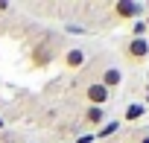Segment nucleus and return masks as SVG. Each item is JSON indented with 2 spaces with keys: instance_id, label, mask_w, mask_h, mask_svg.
I'll use <instances>...</instances> for the list:
<instances>
[{
  "instance_id": "1a4fd4ad",
  "label": "nucleus",
  "mask_w": 149,
  "mask_h": 143,
  "mask_svg": "<svg viewBox=\"0 0 149 143\" xmlns=\"http://www.w3.org/2000/svg\"><path fill=\"white\" fill-rule=\"evenodd\" d=\"M120 126H123L120 120L102 123V126H100V131H94V137H100V140H108V137H114V134H117V128H120Z\"/></svg>"
},
{
  "instance_id": "dca6fc26",
  "label": "nucleus",
  "mask_w": 149,
  "mask_h": 143,
  "mask_svg": "<svg viewBox=\"0 0 149 143\" xmlns=\"http://www.w3.org/2000/svg\"><path fill=\"white\" fill-rule=\"evenodd\" d=\"M0 128H6V123H3V120H0Z\"/></svg>"
},
{
  "instance_id": "7ed1b4c3",
  "label": "nucleus",
  "mask_w": 149,
  "mask_h": 143,
  "mask_svg": "<svg viewBox=\"0 0 149 143\" xmlns=\"http://www.w3.org/2000/svg\"><path fill=\"white\" fill-rule=\"evenodd\" d=\"M85 61H88V53H85L82 47H67V50L61 53V64H64L67 70H82Z\"/></svg>"
},
{
  "instance_id": "39448f33",
  "label": "nucleus",
  "mask_w": 149,
  "mask_h": 143,
  "mask_svg": "<svg viewBox=\"0 0 149 143\" xmlns=\"http://www.w3.org/2000/svg\"><path fill=\"white\" fill-rule=\"evenodd\" d=\"M100 85H105L108 91H114V88H120L123 85V70L117 67V64H105L102 70H100V79H97Z\"/></svg>"
},
{
  "instance_id": "9b49d317",
  "label": "nucleus",
  "mask_w": 149,
  "mask_h": 143,
  "mask_svg": "<svg viewBox=\"0 0 149 143\" xmlns=\"http://www.w3.org/2000/svg\"><path fill=\"white\" fill-rule=\"evenodd\" d=\"M76 143H94V134H82V137H76Z\"/></svg>"
},
{
  "instance_id": "4468645a",
  "label": "nucleus",
  "mask_w": 149,
  "mask_h": 143,
  "mask_svg": "<svg viewBox=\"0 0 149 143\" xmlns=\"http://www.w3.org/2000/svg\"><path fill=\"white\" fill-rule=\"evenodd\" d=\"M0 143H15V140H12V137H3V140H0Z\"/></svg>"
},
{
  "instance_id": "0eeeda50",
  "label": "nucleus",
  "mask_w": 149,
  "mask_h": 143,
  "mask_svg": "<svg viewBox=\"0 0 149 143\" xmlns=\"http://www.w3.org/2000/svg\"><path fill=\"white\" fill-rule=\"evenodd\" d=\"M146 117V105L143 102H129L126 108H123V120L120 123H137V120H143Z\"/></svg>"
},
{
  "instance_id": "f03ea898",
  "label": "nucleus",
  "mask_w": 149,
  "mask_h": 143,
  "mask_svg": "<svg viewBox=\"0 0 149 143\" xmlns=\"http://www.w3.org/2000/svg\"><path fill=\"white\" fill-rule=\"evenodd\" d=\"M114 15L120 21H140V15H146V6L137 0H120V3H114Z\"/></svg>"
},
{
  "instance_id": "ddd939ff",
  "label": "nucleus",
  "mask_w": 149,
  "mask_h": 143,
  "mask_svg": "<svg viewBox=\"0 0 149 143\" xmlns=\"http://www.w3.org/2000/svg\"><path fill=\"white\" fill-rule=\"evenodd\" d=\"M137 143H149V131H143V134L137 137Z\"/></svg>"
},
{
  "instance_id": "20e7f679",
  "label": "nucleus",
  "mask_w": 149,
  "mask_h": 143,
  "mask_svg": "<svg viewBox=\"0 0 149 143\" xmlns=\"http://www.w3.org/2000/svg\"><path fill=\"white\" fill-rule=\"evenodd\" d=\"M85 99H88V105H100L102 108L111 99V91L105 85H100V82H91V85H85Z\"/></svg>"
},
{
  "instance_id": "f257e3e1",
  "label": "nucleus",
  "mask_w": 149,
  "mask_h": 143,
  "mask_svg": "<svg viewBox=\"0 0 149 143\" xmlns=\"http://www.w3.org/2000/svg\"><path fill=\"white\" fill-rule=\"evenodd\" d=\"M123 56L132 64H143L149 58V38H132L129 35V41L123 44Z\"/></svg>"
},
{
  "instance_id": "2eb2a0df",
  "label": "nucleus",
  "mask_w": 149,
  "mask_h": 143,
  "mask_svg": "<svg viewBox=\"0 0 149 143\" xmlns=\"http://www.w3.org/2000/svg\"><path fill=\"white\" fill-rule=\"evenodd\" d=\"M143 21H146V29H149V15H146V18H143Z\"/></svg>"
},
{
  "instance_id": "423d86ee",
  "label": "nucleus",
  "mask_w": 149,
  "mask_h": 143,
  "mask_svg": "<svg viewBox=\"0 0 149 143\" xmlns=\"http://www.w3.org/2000/svg\"><path fill=\"white\" fill-rule=\"evenodd\" d=\"M82 123H85L88 128H100V126L105 123V108H100V105H88L85 114H82Z\"/></svg>"
},
{
  "instance_id": "9d476101",
  "label": "nucleus",
  "mask_w": 149,
  "mask_h": 143,
  "mask_svg": "<svg viewBox=\"0 0 149 143\" xmlns=\"http://www.w3.org/2000/svg\"><path fill=\"white\" fill-rule=\"evenodd\" d=\"M146 35V21L140 18V21H134V26H132V38H143Z\"/></svg>"
},
{
  "instance_id": "6e6552de",
  "label": "nucleus",
  "mask_w": 149,
  "mask_h": 143,
  "mask_svg": "<svg viewBox=\"0 0 149 143\" xmlns=\"http://www.w3.org/2000/svg\"><path fill=\"white\" fill-rule=\"evenodd\" d=\"M53 53H56V50L47 47V44H44V47H35V50H32V64H35V67H44L47 61H53Z\"/></svg>"
},
{
  "instance_id": "f8f14e48",
  "label": "nucleus",
  "mask_w": 149,
  "mask_h": 143,
  "mask_svg": "<svg viewBox=\"0 0 149 143\" xmlns=\"http://www.w3.org/2000/svg\"><path fill=\"white\" fill-rule=\"evenodd\" d=\"M12 6H9V0H0V12H9Z\"/></svg>"
}]
</instances>
